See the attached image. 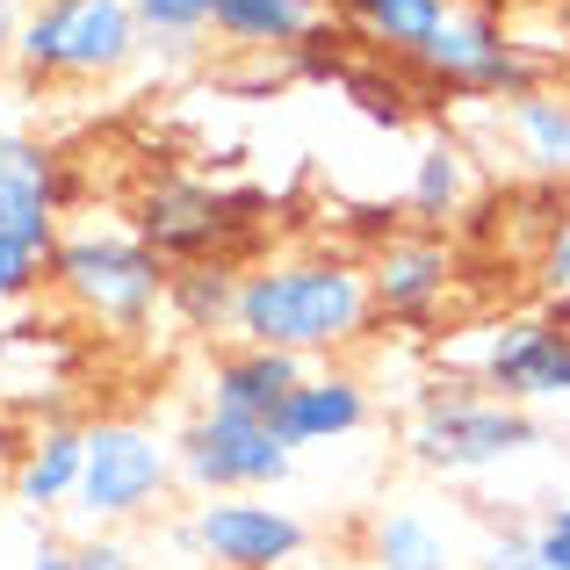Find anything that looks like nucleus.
Here are the masks:
<instances>
[{"instance_id": "obj_1", "label": "nucleus", "mask_w": 570, "mask_h": 570, "mask_svg": "<svg viewBox=\"0 0 570 570\" xmlns=\"http://www.w3.org/2000/svg\"><path fill=\"white\" fill-rule=\"evenodd\" d=\"M376 318V289L368 267L347 253H282L238 275V304H232V340L246 347H282V354H340L368 333Z\"/></svg>"}, {"instance_id": "obj_2", "label": "nucleus", "mask_w": 570, "mask_h": 570, "mask_svg": "<svg viewBox=\"0 0 570 570\" xmlns=\"http://www.w3.org/2000/svg\"><path fill=\"white\" fill-rule=\"evenodd\" d=\"M167 275L174 267L124 224H72V232H58L51 253V289L87 325H109V333L153 325V311L167 304Z\"/></svg>"}, {"instance_id": "obj_3", "label": "nucleus", "mask_w": 570, "mask_h": 570, "mask_svg": "<svg viewBox=\"0 0 570 570\" xmlns=\"http://www.w3.org/2000/svg\"><path fill=\"white\" fill-rule=\"evenodd\" d=\"M145 51L130 0H37L14 37V66L29 87L43 80H116Z\"/></svg>"}, {"instance_id": "obj_4", "label": "nucleus", "mask_w": 570, "mask_h": 570, "mask_svg": "<svg viewBox=\"0 0 570 570\" xmlns=\"http://www.w3.org/2000/svg\"><path fill=\"white\" fill-rule=\"evenodd\" d=\"M534 441H542V419L491 397V390H470V383L426 390L412 412V433H404L412 462L419 470H441V476H476L491 462H513Z\"/></svg>"}, {"instance_id": "obj_5", "label": "nucleus", "mask_w": 570, "mask_h": 570, "mask_svg": "<svg viewBox=\"0 0 570 570\" xmlns=\"http://www.w3.org/2000/svg\"><path fill=\"white\" fill-rule=\"evenodd\" d=\"M174 470H181V484L203 491V499H261V491L289 484L296 448L282 441L275 426H261V419L203 404V412L174 433Z\"/></svg>"}, {"instance_id": "obj_6", "label": "nucleus", "mask_w": 570, "mask_h": 570, "mask_svg": "<svg viewBox=\"0 0 570 570\" xmlns=\"http://www.w3.org/2000/svg\"><path fill=\"white\" fill-rule=\"evenodd\" d=\"M174 476H181L174 441H159L138 419H101V426H87V470H80V491H72V513L124 528V520H145L167 499Z\"/></svg>"}, {"instance_id": "obj_7", "label": "nucleus", "mask_w": 570, "mask_h": 570, "mask_svg": "<svg viewBox=\"0 0 570 570\" xmlns=\"http://www.w3.org/2000/svg\"><path fill=\"white\" fill-rule=\"evenodd\" d=\"M412 66L426 72L441 95H462V101H513V95H528V87H542V66H534V58L505 37L499 14H484V8H455L441 22V37H433Z\"/></svg>"}, {"instance_id": "obj_8", "label": "nucleus", "mask_w": 570, "mask_h": 570, "mask_svg": "<svg viewBox=\"0 0 570 570\" xmlns=\"http://www.w3.org/2000/svg\"><path fill=\"white\" fill-rule=\"evenodd\" d=\"M188 542L209 570H289L304 563L311 528L267 499H203L188 520Z\"/></svg>"}, {"instance_id": "obj_9", "label": "nucleus", "mask_w": 570, "mask_h": 570, "mask_svg": "<svg viewBox=\"0 0 570 570\" xmlns=\"http://www.w3.org/2000/svg\"><path fill=\"white\" fill-rule=\"evenodd\" d=\"M476 383L491 397L520 404H563L570 397V325L563 318H505L476 347Z\"/></svg>"}, {"instance_id": "obj_10", "label": "nucleus", "mask_w": 570, "mask_h": 570, "mask_svg": "<svg viewBox=\"0 0 570 570\" xmlns=\"http://www.w3.org/2000/svg\"><path fill=\"white\" fill-rule=\"evenodd\" d=\"M253 203V195H246ZM238 195H224V188H209V181H181V174H167V181H153L138 195V238L159 253V261H217V246H224V232H232V209H246Z\"/></svg>"}, {"instance_id": "obj_11", "label": "nucleus", "mask_w": 570, "mask_h": 570, "mask_svg": "<svg viewBox=\"0 0 570 570\" xmlns=\"http://www.w3.org/2000/svg\"><path fill=\"white\" fill-rule=\"evenodd\" d=\"M311 376L304 354H282V347H246V340H232V347L217 354V368H209V404L217 412H238V419H261V426H275V412L289 404V390Z\"/></svg>"}, {"instance_id": "obj_12", "label": "nucleus", "mask_w": 570, "mask_h": 570, "mask_svg": "<svg viewBox=\"0 0 570 570\" xmlns=\"http://www.w3.org/2000/svg\"><path fill=\"white\" fill-rule=\"evenodd\" d=\"M448 282H455V261H448L441 238H390L376 261H368L376 311H390L404 325H426L448 304Z\"/></svg>"}, {"instance_id": "obj_13", "label": "nucleus", "mask_w": 570, "mask_h": 570, "mask_svg": "<svg viewBox=\"0 0 570 570\" xmlns=\"http://www.w3.org/2000/svg\"><path fill=\"white\" fill-rule=\"evenodd\" d=\"M80 470H87V426H72V419H43L37 433H29V448L14 455L8 470V491L22 513H66L72 491H80Z\"/></svg>"}, {"instance_id": "obj_14", "label": "nucleus", "mask_w": 570, "mask_h": 570, "mask_svg": "<svg viewBox=\"0 0 570 570\" xmlns=\"http://www.w3.org/2000/svg\"><path fill=\"white\" fill-rule=\"evenodd\" d=\"M368 426V390L347 368H325V376H304L289 390V404L275 412V433L289 448H325V441H347V433Z\"/></svg>"}, {"instance_id": "obj_15", "label": "nucleus", "mask_w": 570, "mask_h": 570, "mask_svg": "<svg viewBox=\"0 0 570 570\" xmlns=\"http://www.w3.org/2000/svg\"><path fill=\"white\" fill-rule=\"evenodd\" d=\"M333 0H217L209 8V29H217L232 51H304L325 29Z\"/></svg>"}, {"instance_id": "obj_16", "label": "nucleus", "mask_w": 570, "mask_h": 570, "mask_svg": "<svg viewBox=\"0 0 570 570\" xmlns=\"http://www.w3.org/2000/svg\"><path fill=\"white\" fill-rule=\"evenodd\" d=\"M499 130L534 174L570 181V87H528V95L499 101Z\"/></svg>"}, {"instance_id": "obj_17", "label": "nucleus", "mask_w": 570, "mask_h": 570, "mask_svg": "<svg viewBox=\"0 0 570 570\" xmlns=\"http://www.w3.org/2000/svg\"><path fill=\"white\" fill-rule=\"evenodd\" d=\"M333 8H340V22L362 29L376 51H390V58L412 66V58L441 37V22L455 14V0H333Z\"/></svg>"}, {"instance_id": "obj_18", "label": "nucleus", "mask_w": 570, "mask_h": 570, "mask_svg": "<svg viewBox=\"0 0 570 570\" xmlns=\"http://www.w3.org/2000/svg\"><path fill=\"white\" fill-rule=\"evenodd\" d=\"M368 563L376 570H455L441 520H426L419 505H383L368 520Z\"/></svg>"}, {"instance_id": "obj_19", "label": "nucleus", "mask_w": 570, "mask_h": 570, "mask_svg": "<svg viewBox=\"0 0 570 570\" xmlns=\"http://www.w3.org/2000/svg\"><path fill=\"white\" fill-rule=\"evenodd\" d=\"M66 167L22 130H0V209H66Z\"/></svg>"}, {"instance_id": "obj_20", "label": "nucleus", "mask_w": 570, "mask_h": 570, "mask_svg": "<svg viewBox=\"0 0 570 570\" xmlns=\"http://www.w3.org/2000/svg\"><path fill=\"white\" fill-rule=\"evenodd\" d=\"M232 304H238V267L232 261H195L167 275V311L188 333H232Z\"/></svg>"}, {"instance_id": "obj_21", "label": "nucleus", "mask_w": 570, "mask_h": 570, "mask_svg": "<svg viewBox=\"0 0 570 570\" xmlns=\"http://www.w3.org/2000/svg\"><path fill=\"white\" fill-rule=\"evenodd\" d=\"M470 188H476V167L455 138H433L419 153V167H412V209L419 217H455L470 203Z\"/></svg>"}, {"instance_id": "obj_22", "label": "nucleus", "mask_w": 570, "mask_h": 570, "mask_svg": "<svg viewBox=\"0 0 570 570\" xmlns=\"http://www.w3.org/2000/svg\"><path fill=\"white\" fill-rule=\"evenodd\" d=\"M138 8V29L167 51H195V37H209V8L217 0H130Z\"/></svg>"}, {"instance_id": "obj_23", "label": "nucleus", "mask_w": 570, "mask_h": 570, "mask_svg": "<svg viewBox=\"0 0 570 570\" xmlns=\"http://www.w3.org/2000/svg\"><path fill=\"white\" fill-rule=\"evenodd\" d=\"M340 87L354 95V109H362L368 124H383V130L412 124V95H404L397 80H383V72H340Z\"/></svg>"}, {"instance_id": "obj_24", "label": "nucleus", "mask_w": 570, "mask_h": 570, "mask_svg": "<svg viewBox=\"0 0 570 570\" xmlns=\"http://www.w3.org/2000/svg\"><path fill=\"white\" fill-rule=\"evenodd\" d=\"M37 282H51V253H37V246H22V238L0 232V304L37 296Z\"/></svg>"}, {"instance_id": "obj_25", "label": "nucleus", "mask_w": 570, "mask_h": 570, "mask_svg": "<svg viewBox=\"0 0 570 570\" xmlns=\"http://www.w3.org/2000/svg\"><path fill=\"white\" fill-rule=\"evenodd\" d=\"M528 542H534V563H542V570H570V499L549 505V513L534 520Z\"/></svg>"}, {"instance_id": "obj_26", "label": "nucleus", "mask_w": 570, "mask_h": 570, "mask_svg": "<svg viewBox=\"0 0 570 570\" xmlns=\"http://www.w3.org/2000/svg\"><path fill=\"white\" fill-rule=\"evenodd\" d=\"M534 275L549 282V296H563L570 304V203H563V217L549 224V238H542V267Z\"/></svg>"}, {"instance_id": "obj_27", "label": "nucleus", "mask_w": 570, "mask_h": 570, "mask_svg": "<svg viewBox=\"0 0 570 570\" xmlns=\"http://www.w3.org/2000/svg\"><path fill=\"white\" fill-rule=\"evenodd\" d=\"M80 570H145V563H138V549H130L124 534L101 528V534H80Z\"/></svg>"}, {"instance_id": "obj_28", "label": "nucleus", "mask_w": 570, "mask_h": 570, "mask_svg": "<svg viewBox=\"0 0 570 570\" xmlns=\"http://www.w3.org/2000/svg\"><path fill=\"white\" fill-rule=\"evenodd\" d=\"M22 570H80V542H66V534H51V528H43Z\"/></svg>"}, {"instance_id": "obj_29", "label": "nucleus", "mask_w": 570, "mask_h": 570, "mask_svg": "<svg viewBox=\"0 0 570 570\" xmlns=\"http://www.w3.org/2000/svg\"><path fill=\"white\" fill-rule=\"evenodd\" d=\"M476 570H542V563H534V542H528V534H505V542L484 549V563H476Z\"/></svg>"}, {"instance_id": "obj_30", "label": "nucleus", "mask_w": 570, "mask_h": 570, "mask_svg": "<svg viewBox=\"0 0 570 570\" xmlns=\"http://www.w3.org/2000/svg\"><path fill=\"white\" fill-rule=\"evenodd\" d=\"M22 22H29L22 0H0V58H14V37H22Z\"/></svg>"}, {"instance_id": "obj_31", "label": "nucleus", "mask_w": 570, "mask_h": 570, "mask_svg": "<svg viewBox=\"0 0 570 570\" xmlns=\"http://www.w3.org/2000/svg\"><path fill=\"white\" fill-rule=\"evenodd\" d=\"M14 347H22V325H8V318H0V376H8V362H14Z\"/></svg>"}, {"instance_id": "obj_32", "label": "nucleus", "mask_w": 570, "mask_h": 570, "mask_svg": "<svg viewBox=\"0 0 570 570\" xmlns=\"http://www.w3.org/2000/svg\"><path fill=\"white\" fill-rule=\"evenodd\" d=\"M347 570H376V563H347Z\"/></svg>"}, {"instance_id": "obj_33", "label": "nucleus", "mask_w": 570, "mask_h": 570, "mask_svg": "<svg viewBox=\"0 0 570 570\" xmlns=\"http://www.w3.org/2000/svg\"><path fill=\"white\" fill-rule=\"evenodd\" d=\"M0 520H8V505H0Z\"/></svg>"}]
</instances>
